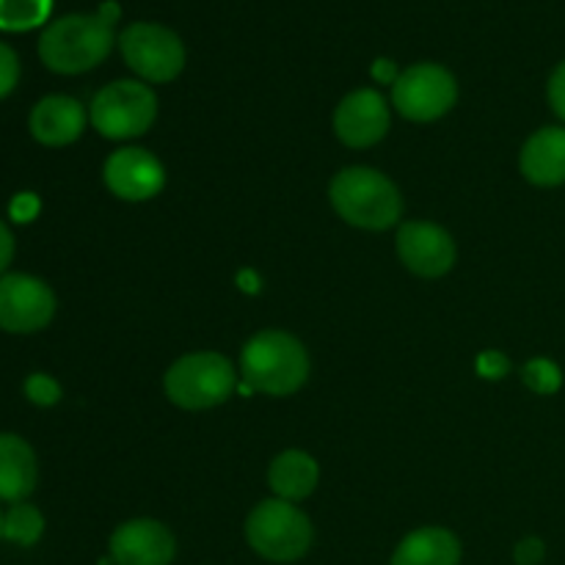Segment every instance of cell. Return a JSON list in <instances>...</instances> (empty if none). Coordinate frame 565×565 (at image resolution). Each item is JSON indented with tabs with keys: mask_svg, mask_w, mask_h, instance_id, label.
I'll return each mask as SVG.
<instances>
[{
	"mask_svg": "<svg viewBox=\"0 0 565 565\" xmlns=\"http://www.w3.org/2000/svg\"><path fill=\"white\" fill-rule=\"evenodd\" d=\"M241 379L246 392L287 397L309 379V353L287 331H259L243 345Z\"/></svg>",
	"mask_w": 565,
	"mask_h": 565,
	"instance_id": "1",
	"label": "cell"
},
{
	"mask_svg": "<svg viewBox=\"0 0 565 565\" xmlns=\"http://www.w3.org/2000/svg\"><path fill=\"white\" fill-rule=\"evenodd\" d=\"M329 199L337 215L359 230H390L403 213V199L395 182L367 166L342 169L331 180Z\"/></svg>",
	"mask_w": 565,
	"mask_h": 565,
	"instance_id": "2",
	"label": "cell"
},
{
	"mask_svg": "<svg viewBox=\"0 0 565 565\" xmlns=\"http://www.w3.org/2000/svg\"><path fill=\"white\" fill-rule=\"evenodd\" d=\"M114 25L99 14H66L50 22L39 39V58L58 75H81L108 58Z\"/></svg>",
	"mask_w": 565,
	"mask_h": 565,
	"instance_id": "3",
	"label": "cell"
},
{
	"mask_svg": "<svg viewBox=\"0 0 565 565\" xmlns=\"http://www.w3.org/2000/svg\"><path fill=\"white\" fill-rule=\"evenodd\" d=\"M312 522L287 500H265L248 513L246 541L263 561L296 563L312 546Z\"/></svg>",
	"mask_w": 565,
	"mask_h": 565,
	"instance_id": "4",
	"label": "cell"
},
{
	"mask_svg": "<svg viewBox=\"0 0 565 565\" xmlns=\"http://www.w3.org/2000/svg\"><path fill=\"white\" fill-rule=\"evenodd\" d=\"M166 395L185 412H204L230 401L237 386L232 362L221 353L199 351L177 359L166 373Z\"/></svg>",
	"mask_w": 565,
	"mask_h": 565,
	"instance_id": "5",
	"label": "cell"
},
{
	"mask_svg": "<svg viewBox=\"0 0 565 565\" xmlns=\"http://www.w3.org/2000/svg\"><path fill=\"white\" fill-rule=\"evenodd\" d=\"M154 116H158V97L141 81L110 83L97 92L88 110L94 130L114 141L143 136L154 125Z\"/></svg>",
	"mask_w": 565,
	"mask_h": 565,
	"instance_id": "6",
	"label": "cell"
},
{
	"mask_svg": "<svg viewBox=\"0 0 565 565\" xmlns=\"http://www.w3.org/2000/svg\"><path fill=\"white\" fill-rule=\"evenodd\" d=\"M125 64L147 83H169L185 70V44L158 22H132L119 36Z\"/></svg>",
	"mask_w": 565,
	"mask_h": 565,
	"instance_id": "7",
	"label": "cell"
},
{
	"mask_svg": "<svg viewBox=\"0 0 565 565\" xmlns=\"http://www.w3.org/2000/svg\"><path fill=\"white\" fill-rule=\"evenodd\" d=\"M458 99V83L441 64H414L392 83V103L408 121H436Z\"/></svg>",
	"mask_w": 565,
	"mask_h": 565,
	"instance_id": "8",
	"label": "cell"
},
{
	"mask_svg": "<svg viewBox=\"0 0 565 565\" xmlns=\"http://www.w3.org/2000/svg\"><path fill=\"white\" fill-rule=\"evenodd\" d=\"M55 315V296L42 279L28 274L0 276V329L9 334L42 331Z\"/></svg>",
	"mask_w": 565,
	"mask_h": 565,
	"instance_id": "9",
	"label": "cell"
},
{
	"mask_svg": "<svg viewBox=\"0 0 565 565\" xmlns=\"http://www.w3.org/2000/svg\"><path fill=\"white\" fill-rule=\"evenodd\" d=\"M397 254L412 274L439 279L456 265V241L430 221H408L397 230Z\"/></svg>",
	"mask_w": 565,
	"mask_h": 565,
	"instance_id": "10",
	"label": "cell"
},
{
	"mask_svg": "<svg viewBox=\"0 0 565 565\" xmlns=\"http://www.w3.org/2000/svg\"><path fill=\"white\" fill-rule=\"evenodd\" d=\"M103 177L108 191L125 202H147L158 196L166 185V171L160 160L141 147L116 149L105 160Z\"/></svg>",
	"mask_w": 565,
	"mask_h": 565,
	"instance_id": "11",
	"label": "cell"
},
{
	"mask_svg": "<svg viewBox=\"0 0 565 565\" xmlns=\"http://www.w3.org/2000/svg\"><path fill=\"white\" fill-rule=\"evenodd\" d=\"M390 105L375 88L351 92L334 110V132L345 147H375L390 132Z\"/></svg>",
	"mask_w": 565,
	"mask_h": 565,
	"instance_id": "12",
	"label": "cell"
},
{
	"mask_svg": "<svg viewBox=\"0 0 565 565\" xmlns=\"http://www.w3.org/2000/svg\"><path fill=\"white\" fill-rule=\"evenodd\" d=\"M114 565H171L177 555L174 533L154 519H130L110 535Z\"/></svg>",
	"mask_w": 565,
	"mask_h": 565,
	"instance_id": "13",
	"label": "cell"
},
{
	"mask_svg": "<svg viewBox=\"0 0 565 565\" xmlns=\"http://www.w3.org/2000/svg\"><path fill=\"white\" fill-rule=\"evenodd\" d=\"M28 127H31V136L44 147H66L86 130V110L75 97L50 94L33 105Z\"/></svg>",
	"mask_w": 565,
	"mask_h": 565,
	"instance_id": "14",
	"label": "cell"
},
{
	"mask_svg": "<svg viewBox=\"0 0 565 565\" xmlns=\"http://www.w3.org/2000/svg\"><path fill=\"white\" fill-rule=\"evenodd\" d=\"M519 169L533 185L555 188L565 182V127H541L519 154Z\"/></svg>",
	"mask_w": 565,
	"mask_h": 565,
	"instance_id": "15",
	"label": "cell"
},
{
	"mask_svg": "<svg viewBox=\"0 0 565 565\" xmlns=\"http://www.w3.org/2000/svg\"><path fill=\"white\" fill-rule=\"evenodd\" d=\"M36 489V456L17 434H0V500L25 502Z\"/></svg>",
	"mask_w": 565,
	"mask_h": 565,
	"instance_id": "16",
	"label": "cell"
},
{
	"mask_svg": "<svg viewBox=\"0 0 565 565\" xmlns=\"http://www.w3.org/2000/svg\"><path fill=\"white\" fill-rule=\"evenodd\" d=\"M461 541L445 527H423L397 544L392 565H461Z\"/></svg>",
	"mask_w": 565,
	"mask_h": 565,
	"instance_id": "17",
	"label": "cell"
},
{
	"mask_svg": "<svg viewBox=\"0 0 565 565\" xmlns=\"http://www.w3.org/2000/svg\"><path fill=\"white\" fill-rule=\"evenodd\" d=\"M320 480L318 461L309 452L285 450L270 461L268 483L279 500L301 502L315 491Z\"/></svg>",
	"mask_w": 565,
	"mask_h": 565,
	"instance_id": "18",
	"label": "cell"
},
{
	"mask_svg": "<svg viewBox=\"0 0 565 565\" xmlns=\"http://www.w3.org/2000/svg\"><path fill=\"white\" fill-rule=\"evenodd\" d=\"M53 0H0V31L22 33L47 22Z\"/></svg>",
	"mask_w": 565,
	"mask_h": 565,
	"instance_id": "19",
	"label": "cell"
},
{
	"mask_svg": "<svg viewBox=\"0 0 565 565\" xmlns=\"http://www.w3.org/2000/svg\"><path fill=\"white\" fill-rule=\"evenodd\" d=\"M44 533V516L28 502H14L3 513V539L17 546H33Z\"/></svg>",
	"mask_w": 565,
	"mask_h": 565,
	"instance_id": "20",
	"label": "cell"
},
{
	"mask_svg": "<svg viewBox=\"0 0 565 565\" xmlns=\"http://www.w3.org/2000/svg\"><path fill=\"white\" fill-rule=\"evenodd\" d=\"M524 384L533 392H539V395H552V392L561 390L563 384L561 367H557L555 362H550V359H533V362L524 367Z\"/></svg>",
	"mask_w": 565,
	"mask_h": 565,
	"instance_id": "21",
	"label": "cell"
},
{
	"mask_svg": "<svg viewBox=\"0 0 565 565\" xmlns=\"http://www.w3.org/2000/svg\"><path fill=\"white\" fill-rule=\"evenodd\" d=\"M25 395L28 401L36 403V406H53V403H58L61 397V386L55 384L50 375L36 373L25 381Z\"/></svg>",
	"mask_w": 565,
	"mask_h": 565,
	"instance_id": "22",
	"label": "cell"
},
{
	"mask_svg": "<svg viewBox=\"0 0 565 565\" xmlns=\"http://www.w3.org/2000/svg\"><path fill=\"white\" fill-rule=\"evenodd\" d=\"M20 81V58L9 44L0 42V99L9 97Z\"/></svg>",
	"mask_w": 565,
	"mask_h": 565,
	"instance_id": "23",
	"label": "cell"
},
{
	"mask_svg": "<svg viewBox=\"0 0 565 565\" xmlns=\"http://www.w3.org/2000/svg\"><path fill=\"white\" fill-rule=\"evenodd\" d=\"M546 557V544L541 539H522L513 550L516 565H541Z\"/></svg>",
	"mask_w": 565,
	"mask_h": 565,
	"instance_id": "24",
	"label": "cell"
},
{
	"mask_svg": "<svg viewBox=\"0 0 565 565\" xmlns=\"http://www.w3.org/2000/svg\"><path fill=\"white\" fill-rule=\"evenodd\" d=\"M546 94H550L552 110H555V114L565 121V61H563V64H557V70L552 72L550 88H546Z\"/></svg>",
	"mask_w": 565,
	"mask_h": 565,
	"instance_id": "25",
	"label": "cell"
},
{
	"mask_svg": "<svg viewBox=\"0 0 565 565\" xmlns=\"http://www.w3.org/2000/svg\"><path fill=\"white\" fill-rule=\"evenodd\" d=\"M11 257H14V237H11L9 226L0 221V274H3L6 268H9Z\"/></svg>",
	"mask_w": 565,
	"mask_h": 565,
	"instance_id": "26",
	"label": "cell"
},
{
	"mask_svg": "<svg viewBox=\"0 0 565 565\" xmlns=\"http://www.w3.org/2000/svg\"><path fill=\"white\" fill-rule=\"evenodd\" d=\"M0 539H3V511H0Z\"/></svg>",
	"mask_w": 565,
	"mask_h": 565,
	"instance_id": "27",
	"label": "cell"
}]
</instances>
